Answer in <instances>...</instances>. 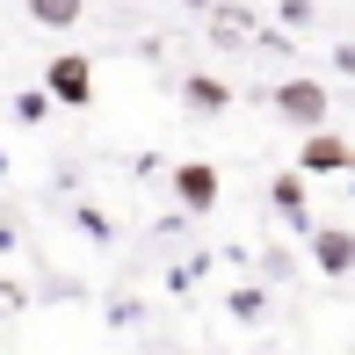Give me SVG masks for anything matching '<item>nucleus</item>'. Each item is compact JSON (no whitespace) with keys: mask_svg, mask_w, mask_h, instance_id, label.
Here are the masks:
<instances>
[{"mask_svg":"<svg viewBox=\"0 0 355 355\" xmlns=\"http://www.w3.org/2000/svg\"><path fill=\"white\" fill-rule=\"evenodd\" d=\"M268 102H276V116H283V123H297V131L327 123V87H319V80H283Z\"/></svg>","mask_w":355,"mask_h":355,"instance_id":"1","label":"nucleus"},{"mask_svg":"<svg viewBox=\"0 0 355 355\" xmlns=\"http://www.w3.org/2000/svg\"><path fill=\"white\" fill-rule=\"evenodd\" d=\"M348 153H355L348 138H334L327 123H312V131H304V145H297V174H341Z\"/></svg>","mask_w":355,"mask_h":355,"instance_id":"2","label":"nucleus"},{"mask_svg":"<svg viewBox=\"0 0 355 355\" xmlns=\"http://www.w3.org/2000/svg\"><path fill=\"white\" fill-rule=\"evenodd\" d=\"M44 94H51V102H87V94H94V66H87V58H80V51H66V58H51V73H44Z\"/></svg>","mask_w":355,"mask_h":355,"instance_id":"3","label":"nucleus"},{"mask_svg":"<svg viewBox=\"0 0 355 355\" xmlns=\"http://www.w3.org/2000/svg\"><path fill=\"white\" fill-rule=\"evenodd\" d=\"M304 232H312L319 276H348V268H355V232H348V225H304Z\"/></svg>","mask_w":355,"mask_h":355,"instance_id":"4","label":"nucleus"},{"mask_svg":"<svg viewBox=\"0 0 355 355\" xmlns=\"http://www.w3.org/2000/svg\"><path fill=\"white\" fill-rule=\"evenodd\" d=\"M268 203H276V218H283V225H297V232H304V225H312V174H297V167L276 174Z\"/></svg>","mask_w":355,"mask_h":355,"instance_id":"5","label":"nucleus"},{"mask_svg":"<svg viewBox=\"0 0 355 355\" xmlns=\"http://www.w3.org/2000/svg\"><path fill=\"white\" fill-rule=\"evenodd\" d=\"M174 196H182L189 211H211L218 203V167L211 159H182V167H174Z\"/></svg>","mask_w":355,"mask_h":355,"instance_id":"6","label":"nucleus"},{"mask_svg":"<svg viewBox=\"0 0 355 355\" xmlns=\"http://www.w3.org/2000/svg\"><path fill=\"white\" fill-rule=\"evenodd\" d=\"M182 94H189V109H196V116H225V109H232V87H225L218 73H196Z\"/></svg>","mask_w":355,"mask_h":355,"instance_id":"7","label":"nucleus"},{"mask_svg":"<svg viewBox=\"0 0 355 355\" xmlns=\"http://www.w3.org/2000/svg\"><path fill=\"white\" fill-rule=\"evenodd\" d=\"M211 37L225 44V51H239V44L254 37V15H239V8H218V0H211Z\"/></svg>","mask_w":355,"mask_h":355,"instance_id":"8","label":"nucleus"},{"mask_svg":"<svg viewBox=\"0 0 355 355\" xmlns=\"http://www.w3.org/2000/svg\"><path fill=\"white\" fill-rule=\"evenodd\" d=\"M29 15L51 22V29H73V22H80V0H29Z\"/></svg>","mask_w":355,"mask_h":355,"instance_id":"9","label":"nucleus"},{"mask_svg":"<svg viewBox=\"0 0 355 355\" xmlns=\"http://www.w3.org/2000/svg\"><path fill=\"white\" fill-rule=\"evenodd\" d=\"M232 319H261V290H232Z\"/></svg>","mask_w":355,"mask_h":355,"instance_id":"10","label":"nucleus"},{"mask_svg":"<svg viewBox=\"0 0 355 355\" xmlns=\"http://www.w3.org/2000/svg\"><path fill=\"white\" fill-rule=\"evenodd\" d=\"M334 66H341V73H355V44H341V51H334Z\"/></svg>","mask_w":355,"mask_h":355,"instance_id":"11","label":"nucleus"},{"mask_svg":"<svg viewBox=\"0 0 355 355\" xmlns=\"http://www.w3.org/2000/svg\"><path fill=\"white\" fill-rule=\"evenodd\" d=\"M341 174H348V182H355V153H348V167H341Z\"/></svg>","mask_w":355,"mask_h":355,"instance_id":"12","label":"nucleus"},{"mask_svg":"<svg viewBox=\"0 0 355 355\" xmlns=\"http://www.w3.org/2000/svg\"><path fill=\"white\" fill-rule=\"evenodd\" d=\"M189 8H211V0H189Z\"/></svg>","mask_w":355,"mask_h":355,"instance_id":"13","label":"nucleus"}]
</instances>
